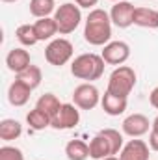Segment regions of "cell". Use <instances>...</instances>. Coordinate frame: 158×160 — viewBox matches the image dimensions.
<instances>
[{
	"label": "cell",
	"instance_id": "1",
	"mask_svg": "<svg viewBox=\"0 0 158 160\" xmlns=\"http://www.w3.org/2000/svg\"><path fill=\"white\" fill-rule=\"evenodd\" d=\"M84 39L89 45H93V47L108 45L110 39H112V19H110V13H106L101 8L91 9L87 19H86Z\"/></svg>",
	"mask_w": 158,
	"mask_h": 160
},
{
	"label": "cell",
	"instance_id": "2",
	"mask_svg": "<svg viewBox=\"0 0 158 160\" xmlns=\"http://www.w3.org/2000/svg\"><path fill=\"white\" fill-rule=\"evenodd\" d=\"M104 60L102 56L99 54H80L73 60L71 63V73L75 78H80V80H99L104 73Z\"/></svg>",
	"mask_w": 158,
	"mask_h": 160
},
{
	"label": "cell",
	"instance_id": "3",
	"mask_svg": "<svg viewBox=\"0 0 158 160\" xmlns=\"http://www.w3.org/2000/svg\"><path fill=\"white\" fill-rule=\"evenodd\" d=\"M136 86V73L132 67L128 65H119L117 69L110 75L108 80V89L112 95H117V97H126L130 95V91L134 89Z\"/></svg>",
	"mask_w": 158,
	"mask_h": 160
},
{
	"label": "cell",
	"instance_id": "4",
	"mask_svg": "<svg viewBox=\"0 0 158 160\" xmlns=\"http://www.w3.org/2000/svg\"><path fill=\"white\" fill-rule=\"evenodd\" d=\"M54 21L58 24V32L60 34H71L78 28L80 21H82V13H80L78 4H71L65 2L62 4L56 11H54Z\"/></svg>",
	"mask_w": 158,
	"mask_h": 160
},
{
	"label": "cell",
	"instance_id": "5",
	"mask_svg": "<svg viewBox=\"0 0 158 160\" xmlns=\"http://www.w3.org/2000/svg\"><path fill=\"white\" fill-rule=\"evenodd\" d=\"M75 54V48H73V43L69 39H63V38H58V39H52L47 48H45V60L54 65V67H62L65 65Z\"/></svg>",
	"mask_w": 158,
	"mask_h": 160
},
{
	"label": "cell",
	"instance_id": "6",
	"mask_svg": "<svg viewBox=\"0 0 158 160\" xmlns=\"http://www.w3.org/2000/svg\"><path fill=\"white\" fill-rule=\"evenodd\" d=\"M101 99L102 97H101L97 86H93L89 82H84V84L77 86L73 91V101L80 110H93L101 102Z\"/></svg>",
	"mask_w": 158,
	"mask_h": 160
},
{
	"label": "cell",
	"instance_id": "7",
	"mask_svg": "<svg viewBox=\"0 0 158 160\" xmlns=\"http://www.w3.org/2000/svg\"><path fill=\"white\" fill-rule=\"evenodd\" d=\"M77 108H78L77 104H69V102L62 104V108L58 110V114L52 118V125H50V127H54V128H58V130L75 128L80 121V112Z\"/></svg>",
	"mask_w": 158,
	"mask_h": 160
},
{
	"label": "cell",
	"instance_id": "8",
	"mask_svg": "<svg viewBox=\"0 0 158 160\" xmlns=\"http://www.w3.org/2000/svg\"><path fill=\"white\" fill-rule=\"evenodd\" d=\"M102 60L110 65H121L130 58V47L125 41H110L102 48Z\"/></svg>",
	"mask_w": 158,
	"mask_h": 160
},
{
	"label": "cell",
	"instance_id": "9",
	"mask_svg": "<svg viewBox=\"0 0 158 160\" xmlns=\"http://www.w3.org/2000/svg\"><path fill=\"white\" fill-rule=\"evenodd\" d=\"M134 11H136V8L130 2L121 0V2H116L112 6L110 19L117 28H128V26L134 24Z\"/></svg>",
	"mask_w": 158,
	"mask_h": 160
},
{
	"label": "cell",
	"instance_id": "10",
	"mask_svg": "<svg viewBox=\"0 0 158 160\" xmlns=\"http://www.w3.org/2000/svg\"><path fill=\"white\" fill-rule=\"evenodd\" d=\"M149 127H153L143 114H132L123 121V132L130 138H140L149 132Z\"/></svg>",
	"mask_w": 158,
	"mask_h": 160
},
{
	"label": "cell",
	"instance_id": "11",
	"mask_svg": "<svg viewBox=\"0 0 158 160\" xmlns=\"http://www.w3.org/2000/svg\"><path fill=\"white\" fill-rule=\"evenodd\" d=\"M119 160H149V145L143 140H130L123 145Z\"/></svg>",
	"mask_w": 158,
	"mask_h": 160
},
{
	"label": "cell",
	"instance_id": "12",
	"mask_svg": "<svg viewBox=\"0 0 158 160\" xmlns=\"http://www.w3.org/2000/svg\"><path fill=\"white\" fill-rule=\"evenodd\" d=\"M6 65H7V69L13 71L15 75L22 73L26 67L32 65V62H30V52L24 50V48H11V50L7 52V56H6Z\"/></svg>",
	"mask_w": 158,
	"mask_h": 160
},
{
	"label": "cell",
	"instance_id": "13",
	"mask_svg": "<svg viewBox=\"0 0 158 160\" xmlns=\"http://www.w3.org/2000/svg\"><path fill=\"white\" fill-rule=\"evenodd\" d=\"M30 95H32V88L26 86V84L21 82V80H15V82L9 86V89H7V101H9V104H13V106H24V104L28 102Z\"/></svg>",
	"mask_w": 158,
	"mask_h": 160
},
{
	"label": "cell",
	"instance_id": "14",
	"mask_svg": "<svg viewBox=\"0 0 158 160\" xmlns=\"http://www.w3.org/2000/svg\"><path fill=\"white\" fill-rule=\"evenodd\" d=\"M101 104L108 116H121L126 110L128 102H126V97H117V95H112L110 91H106L101 99Z\"/></svg>",
	"mask_w": 158,
	"mask_h": 160
},
{
	"label": "cell",
	"instance_id": "15",
	"mask_svg": "<svg viewBox=\"0 0 158 160\" xmlns=\"http://www.w3.org/2000/svg\"><path fill=\"white\" fill-rule=\"evenodd\" d=\"M134 24L141 28H158V11L153 8H136Z\"/></svg>",
	"mask_w": 158,
	"mask_h": 160
},
{
	"label": "cell",
	"instance_id": "16",
	"mask_svg": "<svg viewBox=\"0 0 158 160\" xmlns=\"http://www.w3.org/2000/svg\"><path fill=\"white\" fill-rule=\"evenodd\" d=\"M89 157L95 158V160L112 157V145H110V142H108L101 132L89 142Z\"/></svg>",
	"mask_w": 158,
	"mask_h": 160
},
{
	"label": "cell",
	"instance_id": "17",
	"mask_svg": "<svg viewBox=\"0 0 158 160\" xmlns=\"http://www.w3.org/2000/svg\"><path fill=\"white\" fill-rule=\"evenodd\" d=\"M34 30H36L37 41H47V39H52V38L58 34V24H56L54 19L45 17V19H37V21H36Z\"/></svg>",
	"mask_w": 158,
	"mask_h": 160
},
{
	"label": "cell",
	"instance_id": "18",
	"mask_svg": "<svg viewBox=\"0 0 158 160\" xmlns=\"http://www.w3.org/2000/svg\"><path fill=\"white\" fill-rule=\"evenodd\" d=\"M65 155L69 160H86L89 157V145L82 140H71L65 145Z\"/></svg>",
	"mask_w": 158,
	"mask_h": 160
},
{
	"label": "cell",
	"instance_id": "19",
	"mask_svg": "<svg viewBox=\"0 0 158 160\" xmlns=\"http://www.w3.org/2000/svg\"><path fill=\"white\" fill-rule=\"evenodd\" d=\"M22 134V125L15 119H4L0 121V138L4 142H11L17 140Z\"/></svg>",
	"mask_w": 158,
	"mask_h": 160
},
{
	"label": "cell",
	"instance_id": "20",
	"mask_svg": "<svg viewBox=\"0 0 158 160\" xmlns=\"http://www.w3.org/2000/svg\"><path fill=\"white\" fill-rule=\"evenodd\" d=\"M26 123H28L30 128H34V130H43V128H47V127L52 125V118H50L48 114H45L43 110H39V108H34V110L28 112Z\"/></svg>",
	"mask_w": 158,
	"mask_h": 160
},
{
	"label": "cell",
	"instance_id": "21",
	"mask_svg": "<svg viewBox=\"0 0 158 160\" xmlns=\"http://www.w3.org/2000/svg\"><path fill=\"white\" fill-rule=\"evenodd\" d=\"M36 108H39L45 114H48L50 118H54L58 114V110L62 108V102H60V99L54 93H45V95H41L39 99H37Z\"/></svg>",
	"mask_w": 158,
	"mask_h": 160
},
{
	"label": "cell",
	"instance_id": "22",
	"mask_svg": "<svg viewBox=\"0 0 158 160\" xmlns=\"http://www.w3.org/2000/svg\"><path fill=\"white\" fill-rule=\"evenodd\" d=\"M52 11H56L54 0H30V13L37 19L48 17Z\"/></svg>",
	"mask_w": 158,
	"mask_h": 160
},
{
	"label": "cell",
	"instance_id": "23",
	"mask_svg": "<svg viewBox=\"0 0 158 160\" xmlns=\"http://www.w3.org/2000/svg\"><path fill=\"white\" fill-rule=\"evenodd\" d=\"M17 80L24 82L26 86H30L32 89H36L41 84V80H43V75H41V69L37 65H30V67H26L22 73L17 75Z\"/></svg>",
	"mask_w": 158,
	"mask_h": 160
},
{
	"label": "cell",
	"instance_id": "24",
	"mask_svg": "<svg viewBox=\"0 0 158 160\" xmlns=\"http://www.w3.org/2000/svg\"><path fill=\"white\" fill-rule=\"evenodd\" d=\"M17 39L21 45L24 47H34L37 43V36H36V30H34V24H21L15 32Z\"/></svg>",
	"mask_w": 158,
	"mask_h": 160
},
{
	"label": "cell",
	"instance_id": "25",
	"mask_svg": "<svg viewBox=\"0 0 158 160\" xmlns=\"http://www.w3.org/2000/svg\"><path fill=\"white\" fill-rule=\"evenodd\" d=\"M101 134L110 142V145H112V155H117L119 151L123 149V136L119 134V130H116V128H102Z\"/></svg>",
	"mask_w": 158,
	"mask_h": 160
},
{
	"label": "cell",
	"instance_id": "26",
	"mask_svg": "<svg viewBox=\"0 0 158 160\" xmlns=\"http://www.w3.org/2000/svg\"><path fill=\"white\" fill-rule=\"evenodd\" d=\"M0 160H24V155L19 147L4 145V147H0Z\"/></svg>",
	"mask_w": 158,
	"mask_h": 160
},
{
	"label": "cell",
	"instance_id": "27",
	"mask_svg": "<svg viewBox=\"0 0 158 160\" xmlns=\"http://www.w3.org/2000/svg\"><path fill=\"white\" fill-rule=\"evenodd\" d=\"M149 147L158 153V132H155V130H151V134H149Z\"/></svg>",
	"mask_w": 158,
	"mask_h": 160
},
{
	"label": "cell",
	"instance_id": "28",
	"mask_svg": "<svg viewBox=\"0 0 158 160\" xmlns=\"http://www.w3.org/2000/svg\"><path fill=\"white\" fill-rule=\"evenodd\" d=\"M75 4H78L80 8H93V6H97L99 4V0H75Z\"/></svg>",
	"mask_w": 158,
	"mask_h": 160
},
{
	"label": "cell",
	"instance_id": "29",
	"mask_svg": "<svg viewBox=\"0 0 158 160\" xmlns=\"http://www.w3.org/2000/svg\"><path fill=\"white\" fill-rule=\"evenodd\" d=\"M149 101H151L153 108H156V110H158V88H155V89L151 91V95H149Z\"/></svg>",
	"mask_w": 158,
	"mask_h": 160
},
{
	"label": "cell",
	"instance_id": "30",
	"mask_svg": "<svg viewBox=\"0 0 158 160\" xmlns=\"http://www.w3.org/2000/svg\"><path fill=\"white\" fill-rule=\"evenodd\" d=\"M151 130H155V132H158V116L155 118V121H153V128Z\"/></svg>",
	"mask_w": 158,
	"mask_h": 160
},
{
	"label": "cell",
	"instance_id": "31",
	"mask_svg": "<svg viewBox=\"0 0 158 160\" xmlns=\"http://www.w3.org/2000/svg\"><path fill=\"white\" fill-rule=\"evenodd\" d=\"M101 160H119L117 157H114V155H112V157H106V158H101Z\"/></svg>",
	"mask_w": 158,
	"mask_h": 160
},
{
	"label": "cell",
	"instance_id": "32",
	"mask_svg": "<svg viewBox=\"0 0 158 160\" xmlns=\"http://www.w3.org/2000/svg\"><path fill=\"white\" fill-rule=\"evenodd\" d=\"M2 2H17V0H2Z\"/></svg>",
	"mask_w": 158,
	"mask_h": 160
},
{
	"label": "cell",
	"instance_id": "33",
	"mask_svg": "<svg viewBox=\"0 0 158 160\" xmlns=\"http://www.w3.org/2000/svg\"><path fill=\"white\" fill-rule=\"evenodd\" d=\"M112 2H121V0H112Z\"/></svg>",
	"mask_w": 158,
	"mask_h": 160
}]
</instances>
